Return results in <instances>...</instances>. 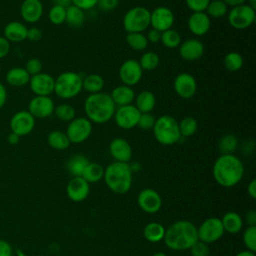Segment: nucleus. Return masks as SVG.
<instances>
[{"label":"nucleus","instance_id":"obj_1","mask_svg":"<svg viewBox=\"0 0 256 256\" xmlns=\"http://www.w3.org/2000/svg\"><path fill=\"white\" fill-rule=\"evenodd\" d=\"M212 174L220 186L230 188L237 185L243 178L244 165L234 154H221L213 164Z\"/></svg>","mask_w":256,"mask_h":256},{"label":"nucleus","instance_id":"obj_2","mask_svg":"<svg viewBox=\"0 0 256 256\" xmlns=\"http://www.w3.org/2000/svg\"><path fill=\"white\" fill-rule=\"evenodd\" d=\"M198 240L197 227L188 220H178L165 229L163 241L165 245L175 251L189 250Z\"/></svg>","mask_w":256,"mask_h":256},{"label":"nucleus","instance_id":"obj_3","mask_svg":"<svg viewBox=\"0 0 256 256\" xmlns=\"http://www.w3.org/2000/svg\"><path fill=\"white\" fill-rule=\"evenodd\" d=\"M85 117L94 124H105L114 115L116 106L109 94L98 92L89 94L83 104Z\"/></svg>","mask_w":256,"mask_h":256},{"label":"nucleus","instance_id":"obj_4","mask_svg":"<svg viewBox=\"0 0 256 256\" xmlns=\"http://www.w3.org/2000/svg\"><path fill=\"white\" fill-rule=\"evenodd\" d=\"M103 178L112 192L125 194L132 185V169L128 163L114 161L104 169Z\"/></svg>","mask_w":256,"mask_h":256},{"label":"nucleus","instance_id":"obj_5","mask_svg":"<svg viewBox=\"0 0 256 256\" xmlns=\"http://www.w3.org/2000/svg\"><path fill=\"white\" fill-rule=\"evenodd\" d=\"M152 131L156 141L164 146L174 145L181 139L178 121L171 115L165 114L158 117Z\"/></svg>","mask_w":256,"mask_h":256},{"label":"nucleus","instance_id":"obj_6","mask_svg":"<svg viewBox=\"0 0 256 256\" xmlns=\"http://www.w3.org/2000/svg\"><path fill=\"white\" fill-rule=\"evenodd\" d=\"M82 80L83 77L77 72H62L55 78L54 93L63 100L75 98L83 90Z\"/></svg>","mask_w":256,"mask_h":256},{"label":"nucleus","instance_id":"obj_7","mask_svg":"<svg viewBox=\"0 0 256 256\" xmlns=\"http://www.w3.org/2000/svg\"><path fill=\"white\" fill-rule=\"evenodd\" d=\"M122 25L127 33H143L150 27V10L144 6H134L126 11Z\"/></svg>","mask_w":256,"mask_h":256},{"label":"nucleus","instance_id":"obj_8","mask_svg":"<svg viewBox=\"0 0 256 256\" xmlns=\"http://www.w3.org/2000/svg\"><path fill=\"white\" fill-rule=\"evenodd\" d=\"M255 9L251 8L246 3L232 7L227 13V21L229 25L236 30H245L249 28L255 22Z\"/></svg>","mask_w":256,"mask_h":256},{"label":"nucleus","instance_id":"obj_9","mask_svg":"<svg viewBox=\"0 0 256 256\" xmlns=\"http://www.w3.org/2000/svg\"><path fill=\"white\" fill-rule=\"evenodd\" d=\"M93 131V123L86 117H75L68 122L66 135L72 144H80L85 142Z\"/></svg>","mask_w":256,"mask_h":256},{"label":"nucleus","instance_id":"obj_10","mask_svg":"<svg viewBox=\"0 0 256 256\" xmlns=\"http://www.w3.org/2000/svg\"><path fill=\"white\" fill-rule=\"evenodd\" d=\"M197 234L198 240L206 244L216 242L224 234V229L221 220L216 217L207 218L197 228Z\"/></svg>","mask_w":256,"mask_h":256},{"label":"nucleus","instance_id":"obj_11","mask_svg":"<svg viewBox=\"0 0 256 256\" xmlns=\"http://www.w3.org/2000/svg\"><path fill=\"white\" fill-rule=\"evenodd\" d=\"M141 113L135 107L134 104L124 105L120 107H116L113 119L115 124L123 129V130H130L137 126L138 120Z\"/></svg>","mask_w":256,"mask_h":256},{"label":"nucleus","instance_id":"obj_12","mask_svg":"<svg viewBox=\"0 0 256 256\" xmlns=\"http://www.w3.org/2000/svg\"><path fill=\"white\" fill-rule=\"evenodd\" d=\"M119 79L122 84L133 87L137 85L143 76V70L136 59H126L119 67Z\"/></svg>","mask_w":256,"mask_h":256},{"label":"nucleus","instance_id":"obj_13","mask_svg":"<svg viewBox=\"0 0 256 256\" xmlns=\"http://www.w3.org/2000/svg\"><path fill=\"white\" fill-rule=\"evenodd\" d=\"M35 123L36 119L28 110H20L11 117L9 127L11 132L22 137L30 134L34 130Z\"/></svg>","mask_w":256,"mask_h":256},{"label":"nucleus","instance_id":"obj_14","mask_svg":"<svg viewBox=\"0 0 256 256\" xmlns=\"http://www.w3.org/2000/svg\"><path fill=\"white\" fill-rule=\"evenodd\" d=\"M175 22V15L173 11L166 6H158L150 11V27L164 32L171 29Z\"/></svg>","mask_w":256,"mask_h":256},{"label":"nucleus","instance_id":"obj_15","mask_svg":"<svg viewBox=\"0 0 256 256\" xmlns=\"http://www.w3.org/2000/svg\"><path fill=\"white\" fill-rule=\"evenodd\" d=\"M173 88L180 98L190 99L197 92V81L192 74L181 72L175 77Z\"/></svg>","mask_w":256,"mask_h":256},{"label":"nucleus","instance_id":"obj_16","mask_svg":"<svg viewBox=\"0 0 256 256\" xmlns=\"http://www.w3.org/2000/svg\"><path fill=\"white\" fill-rule=\"evenodd\" d=\"M55 104L50 96H34L28 103V111L35 119H45L54 112Z\"/></svg>","mask_w":256,"mask_h":256},{"label":"nucleus","instance_id":"obj_17","mask_svg":"<svg viewBox=\"0 0 256 256\" xmlns=\"http://www.w3.org/2000/svg\"><path fill=\"white\" fill-rule=\"evenodd\" d=\"M55 78L45 72L30 77L29 87L35 96H50L54 93Z\"/></svg>","mask_w":256,"mask_h":256},{"label":"nucleus","instance_id":"obj_18","mask_svg":"<svg viewBox=\"0 0 256 256\" xmlns=\"http://www.w3.org/2000/svg\"><path fill=\"white\" fill-rule=\"evenodd\" d=\"M179 55L187 62H194L199 60L205 51L203 42L198 38H188L179 45Z\"/></svg>","mask_w":256,"mask_h":256},{"label":"nucleus","instance_id":"obj_19","mask_svg":"<svg viewBox=\"0 0 256 256\" xmlns=\"http://www.w3.org/2000/svg\"><path fill=\"white\" fill-rule=\"evenodd\" d=\"M137 202L141 210L149 214L158 212L162 206V199L160 194L151 188L141 190L138 195Z\"/></svg>","mask_w":256,"mask_h":256},{"label":"nucleus","instance_id":"obj_20","mask_svg":"<svg viewBox=\"0 0 256 256\" xmlns=\"http://www.w3.org/2000/svg\"><path fill=\"white\" fill-rule=\"evenodd\" d=\"M187 27L194 36H204L211 28V18L205 12H192L188 17Z\"/></svg>","mask_w":256,"mask_h":256},{"label":"nucleus","instance_id":"obj_21","mask_svg":"<svg viewBox=\"0 0 256 256\" xmlns=\"http://www.w3.org/2000/svg\"><path fill=\"white\" fill-rule=\"evenodd\" d=\"M44 12L41 0H23L20 5V16L26 23H37Z\"/></svg>","mask_w":256,"mask_h":256},{"label":"nucleus","instance_id":"obj_22","mask_svg":"<svg viewBox=\"0 0 256 256\" xmlns=\"http://www.w3.org/2000/svg\"><path fill=\"white\" fill-rule=\"evenodd\" d=\"M109 153L115 161L128 163L132 158V147L126 139L116 137L109 144Z\"/></svg>","mask_w":256,"mask_h":256},{"label":"nucleus","instance_id":"obj_23","mask_svg":"<svg viewBox=\"0 0 256 256\" xmlns=\"http://www.w3.org/2000/svg\"><path fill=\"white\" fill-rule=\"evenodd\" d=\"M66 192L70 200L81 202L89 195L90 185L83 177H73L67 184Z\"/></svg>","mask_w":256,"mask_h":256},{"label":"nucleus","instance_id":"obj_24","mask_svg":"<svg viewBox=\"0 0 256 256\" xmlns=\"http://www.w3.org/2000/svg\"><path fill=\"white\" fill-rule=\"evenodd\" d=\"M27 26L20 21H10L3 29V36L10 43H19L26 40L27 37Z\"/></svg>","mask_w":256,"mask_h":256},{"label":"nucleus","instance_id":"obj_25","mask_svg":"<svg viewBox=\"0 0 256 256\" xmlns=\"http://www.w3.org/2000/svg\"><path fill=\"white\" fill-rule=\"evenodd\" d=\"M109 95L116 107L133 104L136 96L133 88L124 84L118 85L113 88Z\"/></svg>","mask_w":256,"mask_h":256},{"label":"nucleus","instance_id":"obj_26","mask_svg":"<svg viewBox=\"0 0 256 256\" xmlns=\"http://www.w3.org/2000/svg\"><path fill=\"white\" fill-rule=\"evenodd\" d=\"M6 82L12 87H23L29 83L30 75L27 73L24 67H12L5 76Z\"/></svg>","mask_w":256,"mask_h":256},{"label":"nucleus","instance_id":"obj_27","mask_svg":"<svg viewBox=\"0 0 256 256\" xmlns=\"http://www.w3.org/2000/svg\"><path fill=\"white\" fill-rule=\"evenodd\" d=\"M134 105L140 113H151L156 105V97L149 90H142L134 99Z\"/></svg>","mask_w":256,"mask_h":256},{"label":"nucleus","instance_id":"obj_28","mask_svg":"<svg viewBox=\"0 0 256 256\" xmlns=\"http://www.w3.org/2000/svg\"><path fill=\"white\" fill-rule=\"evenodd\" d=\"M224 232L230 234H237L243 227V220L241 216L236 212H227L220 219Z\"/></svg>","mask_w":256,"mask_h":256},{"label":"nucleus","instance_id":"obj_29","mask_svg":"<svg viewBox=\"0 0 256 256\" xmlns=\"http://www.w3.org/2000/svg\"><path fill=\"white\" fill-rule=\"evenodd\" d=\"M105 85L104 78L97 73L86 75L82 80V88L89 94L102 92Z\"/></svg>","mask_w":256,"mask_h":256},{"label":"nucleus","instance_id":"obj_30","mask_svg":"<svg viewBox=\"0 0 256 256\" xmlns=\"http://www.w3.org/2000/svg\"><path fill=\"white\" fill-rule=\"evenodd\" d=\"M48 145L55 150H65L70 146L66 133L62 130H52L47 136Z\"/></svg>","mask_w":256,"mask_h":256},{"label":"nucleus","instance_id":"obj_31","mask_svg":"<svg viewBox=\"0 0 256 256\" xmlns=\"http://www.w3.org/2000/svg\"><path fill=\"white\" fill-rule=\"evenodd\" d=\"M89 164V160L86 156L81 154L73 155L67 162L68 172L73 177H81L85 168Z\"/></svg>","mask_w":256,"mask_h":256},{"label":"nucleus","instance_id":"obj_32","mask_svg":"<svg viewBox=\"0 0 256 256\" xmlns=\"http://www.w3.org/2000/svg\"><path fill=\"white\" fill-rule=\"evenodd\" d=\"M85 21V11L71 4L66 8L65 23L72 28H80Z\"/></svg>","mask_w":256,"mask_h":256},{"label":"nucleus","instance_id":"obj_33","mask_svg":"<svg viewBox=\"0 0 256 256\" xmlns=\"http://www.w3.org/2000/svg\"><path fill=\"white\" fill-rule=\"evenodd\" d=\"M143 235L147 241L157 243L163 240L165 235V228L158 222H150L144 227Z\"/></svg>","mask_w":256,"mask_h":256},{"label":"nucleus","instance_id":"obj_34","mask_svg":"<svg viewBox=\"0 0 256 256\" xmlns=\"http://www.w3.org/2000/svg\"><path fill=\"white\" fill-rule=\"evenodd\" d=\"M104 167L96 162H89L85 168L81 177H83L88 183H96L103 179Z\"/></svg>","mask_w":256,"mask_h":256},{"label":"nucleus","instance_id":"obj_35","mask_svg":"<svg viewBox=\"0 0 256 256\" xmlns=\"http://www.w3.org/2000/svg\"><path fill=\"white\" fill-rule=\"evenodd\" d=\"M238 138L231 133L223 135L218 142V148L221 154H233L238 148Z\"/></svg>","mask_w":256,"mask_h":256},{"label":"nucleus","instance_id":"obj_36","mask_svg":"<svg viewBox=\"0 0 256 256\" xmlns=\"http://www.w3.org/2000/svg\"><path fill=\"white\" fill-rule=\"evenodd\" d=\"M160 42L162 45L168 49H175L178 48L182 42L181 35L178 31L171 28L164 32H161V39Z\"/></svg>","mask_w":256,"mask_h":256},{"label":"nucleus","instance_id":"obj_37","mask_svg":"<svg viewBox=\"0 0 256 256\" xmlns=\"http://www.w3.org/2000/svg\"><path fill=\"white\" fill-rule=\"evenodd\" d=\"M138 62L143 71H152L159 66L160 56L156 52L146 51L141 55Z\"/></svg>","mask_w":256,"mask_h":256},{"label":"nucleus","instance_id":"obj_38","mask_svg":"<svg viewBox=\"0 0 256 256\" xmlns=\"http://www.w3.org/2000/svg\"><path fill=\"white\" fill-rule=\"evenodd\" d=\"M127 45L134 51H144L148 47V40L144 33H127Z\"/></svg>","mask_w":256,"mask_h":256},{"label":"nucleus","instance_id":"obj_39","mask_svg":"<svg viewBox=\"0 0 256 256\" xmlns=\"http://www.w3.org/2000/svg\"><path fill=\"white\" fill-rule=\"evenodd\" d=\"M179 126V132L181 135V138H187L190 136H193L197 130H198V122L197 120L192 116H186L182 118L178 122Z\"/></svg>","mask_w":256,"mask_h":256},{"label":"nucleus","instance_id":"obj_40","mask_svg":"<svg viewBox=\"0 0 256 256\" xmlns=\"http://www.w3.org/2000/svg\"><path fill=\"white\" fill-rule=\"evenodd\" d=\"M223 64H224V67L228 71L236 72L242 68V66L244 64V59L239 52L231 51V52H228L224 56Z\"/></svg>","mask_w":256,"mask_h":256},{"label":"nucleus","instance_id":"obj_41","mask_svg":"<svg viewBox=\"0 0 256 256\" xmlns=\"http://www.w3.org/2000/svg\"><path fill=\"white\" fill-rule=\"evenodd\" d=\"M228 10V6L223 0H211L205 10V13L210 18L219 19L227 15Z\"/></svg>","mask_w":256,"mask_h":256},{"label":"nucleus","instance_id":"obj_42","mask_svg":"<svg viewBox=\"0 0 256 256\" xmlns=\"http://www.w3.org/2000/svg\"><path fill=\"white\" fill-rule=\"evenodd\" d=\"M53 114L63 122H70L76 117V110L68 103H61L55 106Z\"/></svg>","mask_w":256,"mask_h":256},{"label":"nucleus","instance_id":"obj_43","mask_svg":"<svg viewBox=\"0 0 256 256\" xmlns=\"http://www.w3.org/2000/svg\"><path fill=\"white\" fill-rule=\"evenodd\" d=\"M66 8L60 5H53L48 12V19L53 25H61L65 23Z\"/></svg>","mask_w":256,"mask_h":256},{"label":"nucleus","instance_id":"obj_44","mask_svg":"<svg viewBox=\"0 0 256 256\" xmlns=\"http://www.w3.org/2000/svg\"><path fill=\"white\" fill-rule=\"evenodd\" d=\"M243 242L247 250L256 251V226H248L243 233Z\"/></svg>","mask_w":256,"mask_h":256},{"label":"nucleus","instance_id":"obj_45","mask_svg":"<svg viewBox=\"0 0 256 256\" xmlns=\"http://www.w3.org/2000/svg\"><path fill=\"white\" fill-rule=\"evenodd\" d=\"M155 120L156 118L151 113H141L137 126L144 131H149L152 130L155 124Z\"/></svg>","mask_w":256,"mask_h":256},{"label":"nucleus","instance_id":"obj_46","mask_svg":"<svg viewBox=\"0 0 256 256\" xmlns=\"http://www.w3.org/2000/svg\"><path fill=\"white\" fill-rule=\"evenodd\" d=\"M25 70L27 71V73L31 76H34L36 74H39L42 72V62L40 61V59L38 58H30L27 60L26 64H25Z\"/></svg>","mask_w":256,"mask_h":256},{"label":"nucleus","instance_id":"obj_47","mask_svg":"<svg viewBox=\"0 0 256 256\" xmlns=\"http://www.w3.org/2000/svg\"><path fill=\"white\" fill-rule=\"evenodd\" d=\"M190 252L192 256H209L210 250L208 247V244L197 240L191 247H190Z\"/></svg>","mask_w":256,"mask_h":256},{"label":"nucleus","instance_id":"obj_48","mask_svg":"<svg viewBox=\"0 0 256 256\" xmlns=\"http://www.w3.org/2000/svg\"><path fill=\"white\" fill-rule=\"evenodd\" d=\"M211 0H185L187 7L192 12H205Z\"/></svg>","mask_w":256,"mask_h":256},{"label":"nucleus","instance_id":"obj_49","mask_svg":"<svg viewBox=\"0 0 256 256\" xmlns=\"http://www.w3.org/2000/svg\"><path fill=\"white\" fill-rule=\"evenodd\" d=\"M119 4V0H98L97 6L103 12H110L114 10Z\"/></svg>","mask_w":256,"mask_h":256},{"label":"nucleus","instance_id":"obj_50","mask_svg":"<svg viewBox=\"0 0 256 256\" xmlns=\"http://www.w3.org/2000/svg\"><path fill=\"white\" fill-rule=\"evenodd\" d=\"M71 2L83 11H89L97 6L98 0H71Z\"/></svg>","mask_w":256,"mask_h":256},{"label":"nucleus","instance_id":"obj_51","mask_svg":"<svg viewBox=\"0 0 256 256\" xmlns=\"http://www.w3.org/2000/svg\"><path fill=\"white\" fill-rule=\"evenodd\" d=\"M42 38V31L37 27H31L27 30L26 39L31 42H38Z\"/></svg>","mask_w":256,"mask_h":256},{"label":"nucleus","instance_id":"obj_52","mask_svg":"<svg viewBox=\"0 0 256 256\" xmlns=\"http://www.w3.org/2000/svg\"><path fill=\"white\" fill-rule=\"evenodd\" d=\"M11 49V43L4 37L0 36V59L5 58Z\"/></svg>","mask_w":256,"mask_h":256},{"label":"nucleus","instance_id":"obj_53","mask_svg":"<svg viewBox=\"0 0 256 256\" xmlns=\"http://www.w3.org/2000/svg\"><path fill=\"white\" fill-rule=\"evenodd\" d=\"M13 249L11 244L3 239H0V256H12Z\"/></svg>","mask_w":256,"mask_h":256},{"label":"nucleus","instance_id":"obj_54","mask_svg":"<svg viewBox=\"0 0 256 256\" xmlns=\"http://www.w3.org/2000/svg\"><path fill=\"white\" fill-rule=\"evenodd\" d=\"M146 38L148 40L149 43H153V44H156V43H159L160 42V39H161V32H159L158 30L156 29H153L151 28L147 35H146Z\"/></svg>","mask_w":256,"mask_h":256},{"label":"nucleus","instance_id":"obj_55","mask_svg":"<svg viewBox=\"0 0 256 256\" xmlns=\"http://www.w3.org/2000/svg\"><path fill=\"white\" fill-rule=\"evenodd\" d=\"M245 221L248 226H256V211L249 210L245 214Z\"/></svg>","mask_w":256,"mask_h":256},{"label":"nucleus","instance_id":"obj_56","mask_svg":"<svg viewBox=\"0 0 256 256\" xmlns=\"http://www.w3.org/2000/svg\"><path fill=\"white\" fill-rule=\"evenodd\" d=\"M7 101V90L3 83L0 82V110L4 107Z\"/></svg>","mask_w":256,"mask_h":256},{"label":"nucleus","instance_id":"obj_57","mask_svg":"<svg viewBox=\"0 0 256 256\" xmlns=\"http://www.w3.org/2000/svg\"><path fill=\"white\" fill-rule=\"evenodd\" d=\"M247 192H248V195H249L252 199H255V198H256V180H255V179L251 180V182L248 184Z\"/></svg>","mask_w":256,"mask_h":256},{"label":"nucleus","instance_id":"obj_58","mask_svg":"<svg viewBox=\"0 0 256 256\" xmlns=\"http://www.w3.org/2000/svg\"><path fill=\"white\" fill-rule=\"evenodd\" d=\"M19 140H20V136H18L17 134L13 133V132H10L7 136V142L10 144V145H16L19 143Z\"/></svg>","mask_w":256,"mask_h":256},{"label":"nucleus","instance_id":"obj_59","mask_svg":"<svg viewBox=\"0 0 256 256\" xmlns=\"http://www.w3.org/2000/svg\"><path fill=\"white\" fill-rule=\"evenodd\" d=\"M223 1L225 2V4L227 6H230L232 8V7H235V6H239V5L245 4L247 0H223Z\"/></svg>","mask_w":256,"mask_h":256},{"label":"nucleus","instance_id":"obj_60","mask_svg":"<svg viewBox=\"0 0 256 256\" xmlns=\"http://www.w3.org/2000/svg\"><path fill=\"white\" fill-rule=\"evenodd\" d=\"M52 2H53V5H60L65 8H67L72 4L71 0H52Z\"/></svg>","mask_w":256,"mask_h":256},{"label":"nucleus","instance_id":"obj_61","mask_svg":"<svg viewBox=\"0 0 256 256\" xmlns=\"http://www.w3.org/2000/svg\"><path fill=\"white\" fill-rule=\"evenodd\" d=\"M236 256H255V252H252L249 250H244V251L237 253Z\"/></svg>","mask_w":256,"mask_h":256},{"label":"nucleus","instance_id":"obj_62","mask_svg":"<svg viewBox=\"0 0 256 256\" xmlns=\"http://www.w3.org/2000/svg\"><path fill=\"white\" fill-rule=\"evenodd\" d=\"M246 4L249 5L251 8H253V9L256 10V0H247V1H246Z\"/></svg>","mask_w":256,"mask_h":256},{"label":"nucleus","instance_id":"obj_63","mask_svg":"<svg viewBox=\"0 0 256 256\" xmlns=\"http://www.w3.org/2000/svg\"><path fill=\"white\" fill-rule=\"evenodd\" d=\"M152 256H167V255L164 252H156Z\"/></svg>","mask_w":256,"mask_h":256},{"label":"nucleus","instance_id":"obj_64","mask_svg":"<svg viewBox=\"0 0 256 256\" xmlns=\"http://www.w3.org/2000/svg\"><path fill=\"white\" fill-rule=\"evenodd\" d=\"M17 254H18V256H26L22 251H20V250H17Z\"/></svg>","mask_w":256,"mask_h":256}]
</instances>
